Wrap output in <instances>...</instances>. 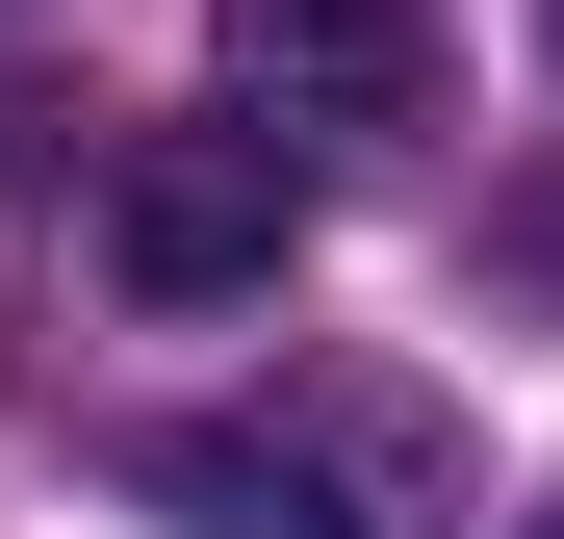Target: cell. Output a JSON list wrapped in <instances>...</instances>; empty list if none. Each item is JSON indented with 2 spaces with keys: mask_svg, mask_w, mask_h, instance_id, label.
<instances>
[{
  "mask_svg": "<svg viewBox=\"0 0 564 539\" xmlns=\"http://www.w3.org/2000/svg\"><path fill=\"white\" fill-rule=\"evenodd\" d=\"M206 77H231V129L386 154V129H436V0H206Z\"/></svg>",
  "mask_w": 564,
  "mask_h": 539,
  "instance_id": "7a4b0ae2",
  "label": "cell"
},
{
  "mask_svg": "<svg viewBox=\"0 0 564 539\" xmlns=\"http://www.w3.org/2000/svg\"><path fill=\"white\" fill-rule=\"evenodd\" d=\"M129 488L180 539H462V411L386 386V359H282L231 411H154Z\"/></svg>",
  "mask_w": 564,
  "mask_h": 539,
  "instance_id": "6da1fadb",
  "label": "cell"
},
{
  "mask_svg": "<svg viewBox=\"0 0 564 539\" xmlns=\"http://www.w3.org/2000/svg\"><path fill=\"white\" fill-rule=\"evenodd\" d=\"M282 231H308V154H282V129H154V154L104 180L129 309H231V283H282Z\"/></svg>",
  "mask_w": 564,
  "mask_h": 539,
  "instance_id": "3957f363",
  "label": "cell"
},
{
  "mask_svg": "<svg viewBox=\"0 0 564 539\" xmlns=\"http://www.w3.org/2000/svg\"><path fill=\"white\" fill-rule=\"evenodd\" d=\"M539 539H564V514H539Z\"/></svg>",
  "mask_w": 564,
  "mask_h": 539,
  "instance_id": "5b68a950",
  "label": "cell"
},
{
  "mask_svg": "<svg viewBox=\"0 0 564 539\" xmlns=\"http://www.w3.org/2000/svg\"><path fill=\"white\" fill-rule=\"evenodd\" d=\"M513 257H539V283H564V206H513Z\"/></svg>",
  "mask_w": 564,
  "mask_h": 539,
  "instance_id": "277c9868",
  "label": "cell"
}]
</instances>
